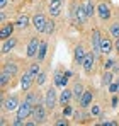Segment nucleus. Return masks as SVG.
I'll use <instances>...</instances> for the list:
<instances>
[{
	"instance_id": "obj_9",
	"label": "nucleus",
	"mask_w": 119,
	"mask_h": 126,
	"mask_svg": "<svg viewBox=\"0 0 119 126\" xmlns=\"http://www.w3.org/2000/svg\"><path fill=\"white\" fill-rule=\"evenodd\" d=\"M46 22H48V17L43 14V12H38L32 16V26L38 32H44V27H46Z\"/></svg>"
},
{
	"instance_id": "obj_21",
	"label": "nucleus",
	"mask_w": 119,
	"mask_h": 126,
	"mask_svg": "<svg viewBox=\"0 0 119 126\" xmlns=\"http://www.w3.org/2000/svg\"><path fill=\"white\" fill-rule=\"evenodd\" d=\"M46 56H48V41H41L39 44V49H38V55H36V60L39 63H44V60H46Z\"/></svg>"
},
{
	"instance_id": "obj_35",
	"label": "nucleus",
	"mask_w": 119,
	"mask_h": 126,
	"mask_svg": "<svg viewBox=\"0 0 119 126\" xmlns=\"http://www.w3.org/2000/svg\"><path fill=\"white\" fill-rule=\"evenodd\" d=\"M107 89H109V92H111V94H118V92H119V87H118V84H116V80L109 85Z\"/></svg>"
},
{
	"instance_id": "obj_30",
	"label": "nucleus",
	"mask_w": 119,
	"mask_h": 126,
	"mask_svg": "<svg viewBox=\"0 0 119 126\" xmlns=\"http://www.w3.org/2000/svg\"><path fill=\"white\" fill-rule=\"evenodd\" d=\"M53 84L56 87H63V72L61 70H56L53 73Z\"/></svg>"
},
{
	"instance_id": "obj_43",
	"label": "nucleus",
	"mask_w": 119,
	"mask_h": 126,
	"mask_svg": "<svg viewBox=\"0 0 119 126\" xmlns=\"http://www.w3.org/2000/svg\"><path fill=\"white\" fill-rule=\"evenodd\" d=\"M116 84H118V87H119V77H118V79H116Z\"/></svg>"
},
{
	"instance_id": "obj_20",
	"label": "nucleus",
	"mask_w": 119,
	"mask_h": 126,
	"mask_svg": "<svg viewBox=\"0 0 119 126\" xmlns=\"http://www.w3.org/2000/svg\"><path fill=\"white\" fill-rule=\"evenodd\" d=\"M2 70L7 72V73H10L12 77H17V75H19V65L15 62H5L3 66H2Z\"/></svg>"
},
{
	"instance_id": "obj_41",
	"label": "nucleus",
	"mask_w": 119,
	"mask_h": 126,
	"mask_svg": "<svg viewBox=\"0 0 119 126\" xmlns=\"http://www.w3.org/2000/svg\"><path fill=\"white\" fill-rule=\"evenodd\" d=\"M118 97H116V95H114V97H112V107H116V106H118Z\"/></svg>"
},
{
	"instance_id": "obj_17",
	"label": "nucleus",
	"mask_w": 119,
	"mask_h": 126,
	"mask_svg": "<svg viewBox=\"0 0 119 126\" xmlns=\"http://www.w3.org/2000/svg\"><path fill=\"white\" fill-rule=\"evenodd\" d=\"M14 31H15V24H12V22H9V24H2V27H0V39L3 41V39L14 36Z\"/></svg>"
},
{
	"instance_id": "obj_7",
	"label": "nucleus",
	"mask_w": 119,
	"mask_h": 126,
	"mask_svg": "<svg viewBox=\"0 0 119 126\" xmlns=\"http://www.w3.org/2000/svg\"><path fill=\"white\" fill-rule=\"evenodd\" d=\"M39 38H31L29 43H27V48H26V56L27 58H36V55H38V49H39Z\"/></svg>"
},
{
	"instance_id": "obj_18",
	"label": "nucleus",
	"mask_w": 119,
	"mask_h": 126,
	"mask_svg": "<svg viewBox=\"0 0 119 126\" xmlns=\"http://www.w3.org/2000/svg\"><path fill=\"white\" fill-rule=\"evenodd\" d=\"M19 106H20L19 97H17V95H10V97L3 102L2 107H3L5 111H9V112H10V111H17V107H19Z\"/></svg>"
},
{
	"instance_id": "obj_11",
	"label": "nucleus",
	"mask_w": 119,
	"mask_h": 126,
	"mask_svg": "<svg viewBox=\"0 0 119 126\" xmlns=\"http://www.w3.org/2000/svg\"><path fill=\"white\" fill-rule=\"evenodd\" d=\"M17 46V38H14V36H10V38H7V39H3L2 41V46H0V53L2 55H9L14 48Z\"/></svg>"
},
{
	"instance_id": "obj_3",
	"label": "nucleus",
	"mask_w": 119,
	"mask_h": 126,
	"mask_svg": "<svg viewBox=\"0 0 119 126\" xmlns=\"http://www.w3.org/2000/svg\"><path fill=\"white\" fill-rule=\"evenodd\" d=\"M95 60H97V55H95V53L89 51V53L85 55V58H83V62H82V68H83V72H85L87 75H92V73L95 72Z\"/></svg>"
},
{
	"instance_id": "obj_15",
	"label": "nucleus",
	"mask_w": 119,
	"mask_h": 126,
	"mask_svg": "<svg viewBox=\"0 0 119 126\" xmlns=\"http://www.w3.org/2000/svg\"><path fill=\"white\" fill-rule=\"evenodd\" d=\"M94 102V92L90 90V89H85V92H83V95H82V99H80V107L82 109H87V107H90Z\"/></svg>"
},
{
	"instance_id": "obj_8",
	"label": "nucleus",
	"mask_w": 119,
	"mask_h": 126,
	"mask_svg": "<svg viewBox=\"0 0 119 126\" xmlns=\"http://www.w3.org/2000/svg\"><path fill=\"white\" fill-rule=\"evenodd\" d=\"M100 41H102V34H100L99 27H95L90 34V44H92V51L95 55H100Z\"/></svg>"
},
{
	"instance_id": "obj_16",
	"label": "nucleus",
	"mask_w": 119,
	"mask_h": 126,
	"mask_svg": "<svg viewBox=\"0 0 119 126\" xmlns=\"http://www.w3.org/2000/svg\"><path fill=\"white\" fill-rule=\"evenodd\" d=\"M15 27L17 29H27L31 24H32V17H29L27 14H19V17L15 19Z\"/></svg>"
},
{
	"instance_id": "obj_31",
	"label": "nucleus",
	"mask_w": 119,
	"mask_h": 126,
	"mask_svg": "<svg viewBox=\"0 0 119 126\" xmlns=\"http://www.w3.org/2000/svg\"><path fill=\"white\" fill-rule=\"evenodd\" d=\"M116 63H118L116 60H112V58H107V60L104 62V65H102V68H104V70H112Z\"/></svg>"
},
{
	"instance_id": "obj_29",
	"label": "nucleus",
	"mask_w": 119,
	"mask_h": 126,
	"mask_svg": "<svg viewBox=\"0 0 119 126\" xmlns=\"http://www.w3.org/2000/svg\"><path fill=\"white\" fill-rule=\"evenodd\" d=\"M109 34H111L114 39L119 38V21H114L111 26H109Z\"/></svg>"
},
{
	"instance_id": "obj_14",
	"label": "nucleus",
	"mask_w": 119,
	"mask_h": 126,
	"mask_svg": "<svg viewBox=\"0 0 119 126\" xmlns=\"http://www.w3.org/2000/svg\"><path fill=\"white\" fill-rule=\"evenodd\" d=\"M89 51H87V48L80 43V44H77L75 48H73V62L77 63V65H82V62H83V58H85V55H87Z\"/></svg>"
},
{
	"instance_id": "obj_5",
	"label": "nucleus",
	"mask_w": 119,
	"mask_h": 126,
	"mask_svg": "<svg viewBox=\"0 0 119 126\" xmlns=\"http://www.w3.org/2000/svg\"><path fill=\"white\" fill-rule=\"evenodd\" d=\"M97 16H99V19L102 22L111 21V17H112V10H111V5H109L107 2H100L99 5H97Z\"/></svg>"
},
{
	"instance_id": "obj_22",
	"label": "nucleus",
	"mask_w": 119,
	"mask_h": 126,
	"mask_svg": "<svg viewBox=\"0 0 119 126\" xmlns=\"http://www.w3.org/2000/svg\"><path fill=\"white\" fill-rule=\"evenodd\" d=\"M26 101L27 102H31L32 106H36V104H39L41 102V95H39V92H36V90H27L26 92Z\"/></svg>"
},
{
	"instance_id": "obj_23",
	"label": "nucleus",
	"mask_w": 119,
	"mask_h": 126,
	"mask_svg": "<svg viewBox=\"0 0 119 126\" xmlns=\"http://www.w3.org/2000/svg\"><path fill=\"white\" fill-rule=\"evenodd\" d=\"M114 80H116V79H114V72H112V70H104V73H102V80H100L102 85H104V87H109Z\"/></svg>"
},
{
	"instance_id": "obj_33",
	"label": "nucleus",
	"mask_w": 119,
	"mask_h": 126,
	"mask_svg": "<svg viewBox=\"0 0 119 126\" xmlns=\"http://www.w3.org/2000/svg\"><path fill=\"white\" fill-rule=\"evenodd\" d=\"M100 106L99 104H94V106H90V114L92 116H100Z\"/></svg>"
},
{
	"instance_id": "obj_42",
	"label": "nucleus",
	"mask_w": 119,
	"mask_h": 126,
	"mask_svg": "<svg viewBox=\"0 0 119 126\" xmlns=\"http://www.w3.org/2000/svg\"><path fill=\"white\" fill-rule=\"evenodd\" d=\"M112 72H114V73H119V63H116V65H114V68H112Z\"/></svg>"
},
{
	"instance_id": "obj_36",
	"label": "nucleus",
	"mask_w": 119,
	"mask_h": 126,
	"mask_svg": "<svg viewBox=\"0 0 119 126\" xmlns=\"http://www.w3.org/2000/svg\"><path fill=\"white\" fill-rule=\"evenodd\" d=\"M83 118H85V114H80L78 111H73V119H75V121H83Z\"/></svg>"
},
{
	"instance_id": "obj_12",
	"label": "nucleus",
	"mask_w": 119,
	"mask_h": 126,
	"mask_svg": "<svg viewBox=\"0 0 119 126\" xmlns=\"http://www.w3.org/2000/svg\"><path fill=\"white\" fill-rule=\"evenodd\" d=\"M61 5H63V0H49L48 2V12L53 19H56L61 14Z\"/></svg>"
},
{
	"instance_id": "obj_1",
	"label": "nucleus",
	"mask_w": 119,
	"mask_h": 126,
	"mask_svg": "<svg viewBox=\"0 0 119 126\" xmlns=\"http://www.w3.org/2000/svg\"><path fill=\"white\" fill-rule=\"evenodd\" d=\"M48 111H49V109L46 107V104H43V102L36 104L32 107V119H34L38 125L46 123V119H48Z\"/></svg>"
},
{
	"instance_id": "obj_6",
	"label": "nucleus",
	"mask_w": 119,
	"mask_h": 126,
	"mask_svg": "<svg viewBox=\"0 0 119 126\" xmlns=\"http://www.w3.org/2000/svg\"><path fill=\"white\" fill-rule=\"evenodd\" d=\"M32 107H34V106L24 99V101L20 102V106L17 107V118H20V119H27L29 116H32Z\"/></svg>"
},
{
	"instance_id": "obj_4",
	"label": "nucleus",
	"mask_w": 119,
	"mask_h": 126,
	"mask_svg": "<svg viewBox=\"0 0 119 126\" xmlns=\"http://www.w3.org/2000/svg\"><path fill=\"white\" fill-rule=\"evenodd\" d=\"M73 17H75L77 24H80V26L87 24L89 17H87V12H85V3H77L73 7Z\"/></svg>"
},
{
	"instance_id": "obj_19",
	"label": "nucleus",
	"mask_w": 119,
	"mask_h": 126,
	"mask_svg": "<svg viewBox=\"0 0 119 126\" xmlns=\"http://www.w3.org/2000/svg\"><path fill=\"white\" fill-rule=\"evenodd\" d=\"M72 99H73V90H72V89H63V92L60 94L58 102H60V106L63 107V106L70 104V101H72Z\"/></svg>"
},
{
	"instance_id": "obj_40",
	"label": "nucleus",
	"mask_w": 119,
	"mask_h": 126,
	"mask_svg": "<svg viewBox=\"0 0 119 126\" xmlns=\"http://www.w3.org/2000/svg\"><path fill=\"white\" fill-rule=\"evenodd\" d=\"M3 21H5V12H3V10H0V22L3 24Z\"/></svg>"
},
{
	"instance_id": "obj_10",
	"label": "nucleus",
	"mask_w": 119,
	"mask_h": 126,
	"mask_svg": "<svg viewBox=\"0 0 119 126\" xmlns=\"http://www.w3.org/2000/svg\"><path fill=\"white\" fill-rule=\"evenodd\" d=\"M34 84H36V79L29 73V70H26V72L22 73V77H20V87H22V90H24V92L31 90Z\"/></svg>"
},
{
	"instance_id": "obj_37",
	"label": "nucleus",
	"mask_w": 119,
	"mask_h": 126,
	"mask_svg": "<svg viewBox=\"0 0 119 126\" xmlns=\"http://www.w3.org/2000/svg\"><path fill=\"white\" fill-rule=\"evenodd\" d=\"M55 125H68V121H66V116H63V118H60L55 121Z\"/></svg>"
},
{
	"instance_id": "obj_39",
	"label": "nucleus",
	"mask_w": 119,
	"mask_h": 126,
	"mask_svg": "<svg viewBox=\"0 0 119 126\" xmlns=\"http://www.w3.org/2000/svg\"><path fill=\"white\" fill-rule=\"evenodd\" d=\"M7 2H9V0H0V10H3V9H5Z\"/></svg>"
},
{
	"instance_id": "obj_28",
	"label": "nucleus",
	"mask_w": 119,
	"mask_h": 126,
	"mask_svg": "<svg viewBox=\"0 0 119 126\" xmlns=\"http://www.w3.org/2000/svg\"><path fill=\"white\" fill-rule=\"evenodd\" d=\"M55 29H56V22H55V19L51 17V19H48V22H46V27H44V34L51 36V34L55 32Z\"/></svg>"
},
{
	"instance_id": "obj_2",
	"label": "nucleus",
	"mask_w": 119,
	"mask_h": 126,
	"mask_svg": "<svg viewBox=\"0 0 119 126\" xmlns=\"http://www.w3.org/2000/svg\"><path fill=\"white\" fill-rule=\"evenodd\" d=\"M58 92H56V85L53 84L48 90H46V94H44V104L46 107L49 109V111H53L55 107H56V102H58Z\"/></svg>"
},
{
	"instance_id": "obj_25",
	"label": "nucleus",
	"mask_w": 119,
	"mask_h": 126,
	"mask_svg": "<svg viewBox=\"0 0 119 126\" xmlns=\"http://www.w3.org/2000/svg\"><path fill=\"white\" fill-rule=\"evenodd\" d=\"M12 79H14V77H12L10 73H7V72L2 70V72H0V89H5L7 85L12 82Z\"/></svg>"
},
{
	"instance_id": "obj_44",
	"label": "nucleus",
	"mask_w": 119,
	"mask_h": 126,
	"mask_svg": "<svg viewBox=\"0 0 119 126\" xmlns=\"http://www.w3.org/2000/svg\"><path fill=\"white\" fill-rule=\"evenodd\" d=\"M63 2H65V0H63Z\"/></svg>"
},
{
	"instance_id": "obj_32",
	"label": "nucleus",
	"mask_w": 119,
	"mask_h": 126,
	"mask_svg": "<svg viewBox=\"0 0 119 126\" xmlns=\"http://www.w3.org/2000/svg\"><path fill=\"white\" fill-rule=\"evenodd\" d=\"M44 82H46V72L41 70V73L36 77V85H39V87H41V85H44Z\"/></svg>"
},
{
	"instance_id": "obj_13",
	"label": "nucleus",
	"mask_w": 119,
	"mask_h": 126,
	"mask_svg": "<svg viewBox=\"0 0 119 126\" xmlns=\"http://www.w3.org/2000/svg\"><path fill=\"white\" fill-rule=\"evenodd\" d=\"M112 51H114V43H112V39H111V38L102 36V41H100V55L109 56Z\"/></svg>"
},
{
	"instance_id": "obj_38",
	"label": "nucleus",
	"mask_w": 119,
	"mask_h": 126,
	"mask_svg": "<svg viewBox=\"0 0 119 126\" xmlns=\"http://www.w3.org/2000/svg\"><path fill=\"white\" fill-rule=\"evenodd\" d=\"M114 51H116V53L119 55V38L116 39V41H114Z\"/></svg>"
},
{
	"instance_id": "obj_34",
	"label": "nucleus",
	"mask_w": 119,
	"mask_h": 126,
	"mask_svg": "<svg viewBox=\"0 0 119 126\" xmlns=\"http://www.w3.org/2000/svg\"><path fill=\"white\" fill-rule=\"evenodd\" d=\"M63 116H73V109H72V106L70 104H66V106H63Z\"/></svg>"
},
{
	"instance_id": "obj_26",
	"label": "nucleus",
	"mask_w": 119,
	"mask_h": 126,
	"mask_svg": "<svg viewBox=\"0 0 119 126\" xmlns=\"http://www.w3.org/2000/svg\"><path fill=\"white\" fill-rule=\"evenodd\" d=\"M85 12H87V17L92 19L94 14H97V5H94L92 0H87V2H85Z\"/></svg>"
},
{
	"instance_id": "obj_24",
	"label": "nucleus",
	"mask_w": 119,
	"mask_h": 126,
	"mask_svg": "<svg viewBox=\"0 0 119 126\" xmlns=\"http://www.w3.org/2000/svg\"><path fill=\"white\" fill-rule=\"evenodd\" d=\"M72 90H73V99H75L77 102H80V99H82V95H83V92H85V87L80 84V82H77V84L72 87Z\"/></svg>"
},
{
	"instance_id": "obj_27",
	"label": "nucleus",
	"mask_w": 119,
	"mask_h": 126,
	"mask_svg": "<svg viewBox=\"0 0 119 126\" xmlns=\"http://www.w3.org/2000/svg\"><path fill=\"white\" fill-rule=\"evenodd\" d=\"M27 70H29V73H31L34 79H36V77L41 73V63L36 60L34 63H31V65H29V68H27Z\"/></svg>"
}]
</instances>
